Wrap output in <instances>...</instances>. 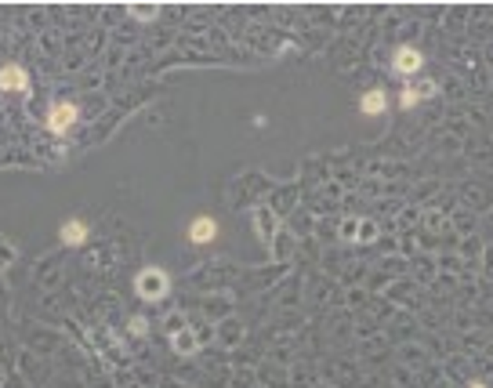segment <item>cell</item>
<instances>
[{"instance_id": "obj_11", "label": "cell", "mask_w": 493, "mask_h": 388, "mask_svg": "<svg viewBox=\"0 0 493 388\" xmlns=\"http://www.w3.org/2000/svg\"><path fill=\"white\" fill-rule=\"evenodd\" d=\"M414 91H417V98H432V95L439 91V83H435V80H424L421 88H414Z\"/></svg>"}, {"instance_id": "obj_15", "label": "cell", "mask_w": 493, "mask_h": 388, "mask_svg": "<svg viewBox=\"0 0 493 388\" xmlns=\"http://www.w3.org/2000/svg\"><path fill=\"white\" fill-rule=\"evenodd\" d=\"M471 388H486V384H471Z\"/></svg>"}, {"instance_id": "obj_8", "label": "cell", "mask_w": 493, "mask_h": 388, "mask_svg": "<svg viewBox=\"0 0 493 388\" xmlns=\"http://www.w3.org/2000/svg\"><path fill=\"white\" fill-rule=\"evenodd\" d=\"M83 240H88V225H83V222H66V225H62V243H83Z\"/></svg>"}, {"instance_id": "obj_6", "label": "cell", "mask_w": 493, "mask_h": 388, "mask_svg": "<svg viewBox=\"0 0 493 388\" xmlns=\"http://www.w3.org/2000/svg\"><path fill=\"white\" fill-rule=\"evenodd\" d=\"M214 232H218V225H214V218H196L189 225V240L192 243H210Z\"/></svg>"}, {"instance_id": "obj_3", "label": "cell", "mask_w": 493, "mask_h": 388, "mask_svg": "<svg viewBox=\"0 0 493 388\" xmlns=\"http://www.w3.org/2000/svg\"><path fill=\"white\" fill-rule=\"evenodd\" d=\"M421 62H424V58H421V51H417V48H399V51H396V58H392V69H396V73H403V76H410V73H417V69H421Z\"/></svg>"}, {"instance_id": "obj_5", "label": "cell", "mask_w": 493, "mask_h": 388, "mask_svg": "<svg viewBox=\"0 0 493 388\" xmlns=\"http://www.w3.org/2000/svg\"><path fill=\"white\" fill-rule=\"evenodd\" d=\"M384 105H389V98H384V91H367L359 98V113L363 116H381Z\"/></svg>"}, {"instance_id": "obj_4", "label": "cell", "mask_w": 493, "mask_h": 388, "mask_svg": "<svg viewBox=\"0 0 493 388\" xmlns=\"http://www.w3.org/2000/svg\"><path fill=\"white\" fill-rule=\"evenodd\" d=\"M0 88L4 91H29V76L22 66H4L0 69Z\"/></svg>"}, {"instance_id": "obj_1", "label": "cell", "mask_w": 493, "mask_h": 388, "mask_svg": "<svg viewBox=\"0 0 493 388\" xmlns=\"http://www.w3.org/2000/svg\"><path fill=\"white\" fill-rule=\"evenodd\" d=\"M135 290L145 297V301H160V297H167V290H170V276L163 272V269H142L138 272V279H135Z\"/></svg>"}, {"instance_id": "obj_14", "label": "cell", "mask_w": 493, "mask_h": 388, "mask_svg": "<svg viewBox=\"0 0 493 388\" xmlns=\"http://www.w3.org/2000/svg\"><path fill=\"white\" fill-rule=\"evenodd\" d=\"M345 240H356V218L345 222Z\"/></svg>"}, {"instance_id": "obj_2", "label": "cell", "mask_w": 493, "mask_h": 388, "mask_svg": "<svg viewBox=\"0 0 493 388\" xmlns=\"http://www.w3.org/2000/svg\"><path fill=\"white\" fill-rule=\"evenodd\" d=\"M73 123H76V105L73 102H58L55 109H51V116H48V127H51L55 135H66Z\"/></svg>"}, {"instance_id": "obj_10", "label": "cell", "mask_w": 493, "mask_h": 388, "mask_svg": "<svg viewBox=\"0 0 493 388\" xmlns=\"http://www.w3.org/2000/svg\"><path fill=\"white\" fill-rule=\"evenodd\" d=\"M127 11H131L135 18H142V22H149V18H156V15H160V8H156V4H131Z\"/></svg>"}, {"instance_id": "obj_13", "label": "cell", "mask_w": 493, "mask_h": 388, "mask_svg": "<svg viewBox=\"0 0 493 388\" xmlns=\"http://www.w3.org/2000/svg\"><path fill=\"white\" fill-rule=\"evenodd\" d=\"M399 105H403V109H410V105H417V91H414V88H410V91H403Z\"/></svg>"}, {"instance_id": "obj_12", "label": "cell", "mask_w": 493, "mask_h": 388, "mask_svg": "<svg viewBox=\"0 0 493 388\" xmlns=\"http://www.w3.org/2000/svg\"><path fill=\"white\" fill-rule=\"evenodd\" d=\"M131 334H149V323H145V316H131Z\"/></svg>"}, {"instance_id": "obj_7", "label": "cell", "mask_w": 493, "mask_h": 388, "mask_svg": "<svg viewBox=\"0 0 493 388\" xmlns=\"http://www.w3.org/2000/svg\"><path fill=\"white\" fill-rule=\"evenodd\" d=\"M170 344H175V352H182V356H192V352H196L200 349V337L196 334H192V330H175V334H170Z\"/></svg>"}, {"instance_id": "obj_9", "label": "cell", "mask_w": 493, "mask_h": 388, "mask_svg": "<svg viewBox=\"0 0 493 388\" xmlns=\"http://www.w3.org/2000/svg\"><path fill=\"white\" fill-rule=\"evenodd\" d=\"M356 240L359 243H374L377 240V225L374 222H356Z\"/></svg>"}]
</instances>
